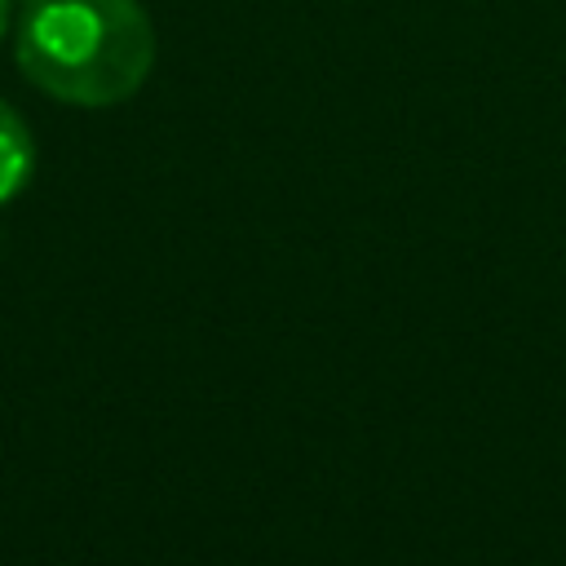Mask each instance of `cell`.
Returning a JSON list of instances; mask_svg holds the SVG:
<instances>
[{
    "mask_svg": "<svg viewBox=\"0 0 566 566\" xmlns=\"http://www.w3.org/2000/svg\"><path fill=\"white\" fill-rule=\"evenodd\" d=\"M155 22L142 0H27L13 35L18 71L66 106H119L155 66Z\"/></svg>",
    "mask_w": 566,
    "mask_h": 566,
    "instance_id": "cell-1",
    "label": "cell"
},
{
    "mask_svg": "<svg viewBox=\"0 0 566 566\" xmlns=\"http://www.w3.org/2000/svg\"><path fill=\"white\" fill-rule=\"evenodd\" d=\"M31 172H35V137L18 115V106L0 97V203L22 195Z\"/></svg>",
    "mask_w": 566,
    "mask_h": 566,
    "instance_id": "cell-2",
    "label": "cell"
},
{
    "mask_svg": "<svg viewBox=\"0 0 566 566\" xmlns=\"http://www.w3.org/2000/svg\"><path fill=\"white\" fill-rule=\"evenodd\" d=\"M9 27H13V0H0V40L9 35Z\"/></svg>",
    "mask_w": 566,
    "mask_h": 566,
    "instance_id": "cell-3",
    "label": "cell"
}]
</instances>
